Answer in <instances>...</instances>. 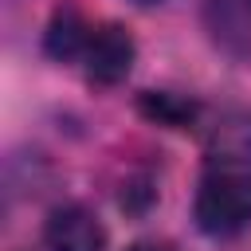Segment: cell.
<instances>
[{
  "instance_id": "1",
  "label": "cell",
  "mask_w": 251,
  "mask_h": 251,
  "mask_svg": "<svg viewBox=\"0 0 251 251\" xmlns=\"http://www.w3.org/2000/svg\"><path fill=\"white\" fill-rule=\"evenodd\" d=\"M192 224L208 239H235L251 227V114H227L204 149Z\"/></svg>"
},
{
  "instance_id": "2",
  "label": "cell",
  "mask_w": 251,
  "mask_h": 251,
  "mask_svg": "<svg viewBox=\"0 0 251 251\" xmlns=\"http://www.w3.org/2000/svg\"><path fill=\"white\" fill-rule=\"evenodd\" d=\"M133 63H137V43H133V35H129L122 24H114V20H102V24L94 20V31H90L86 51H82V59H78V67L86 71V78H90L94 86H118V82L129 78Z\"/></svg>"
},
{
  "instance_id": "3",
  "label": "cell",
  "mask_w": 251,
  "mask_h": 251,
  "mask_svg": "<svg viewBox=\"0 0 251 251\" xmlns=\"http://www.w3.org/2000/svg\"><path fill=\"white\" fill-rule=\"evenodd\" d=\"M106 243H110L106 224L86 204H59L43 220L47 251H106Z\"/></svg>"
},
{
  "instance_id": "4",
  "label": "cell",
  "mask_w": 251,
  "mask_h": 251,
  "mask_svg": "<svg viewBox=\"0 0 251 251\" xmlns=\"http://www.w3.org/2000/svg\"><path fill=\"white\" fill-rule=\"evenodd\" d=\"M200 20L220 51L235 59L251 51V0H200Z\"/></svg>"
},
{
  "instance_id": "5",
  "label": "cell",
  "mask_w": 251,
  "mask_h": 251,
  "mask_svg": "<svg viewBox=\"0 0 251 251\" xmlns=\"http://www.w3.org/2000/svg\"><path fill=\"white\" fill-rule=\"evenodd\" d=\"M94 31V20L75 4V0H63L51 20H47V31H43V51L55 59V63H78L82 51H86V39Z\"/></svg>"
},
{
  "instance_id": "6",
  "label": "cell",
  "mask_w": 251,
  "mask_h": 251,
  "mask_svg": "<svg viewBox=\"0 0 251 251\" xmlns=\"http://www.w3.org/2000/svg\"><path fill=\"white\" fill-rule=\"evenodd\" d=\"M145 114H153V118H161V122H169V126H184L188 118H192V102H184V98H176V94H165V90H157V94H145Z\"/></svg>"
},
{
  "instance_id": "7",
  "label": "cell",
  "mask_w": 251,
  "mask_h": 251,
  "mask_svg": "<svg viewBox=\"0 0 251 251\" xmlns=\"http://www.w3.org/2000/svg\"><path fill=\"white\" fill-rule=\"evenodd\" d=\"M129 251H173L169 243H157V239H145V243H133Z\"/></svg>"
},
{
  "instance_id": "8",
  "label": "cell",
  "mask_w": 251,
  "mask_h": 251,
  "mask_svg": "<svg viewBox=\"0 0 251 251\" xmlns=\"http://www.w3.org/2000/svg\"><path fill=\"white\" fill-rule=\"evenodd\" d=\"M133 4H141V8H157V4H165V0H133Z\"/></svg>"
}]
</instances>
